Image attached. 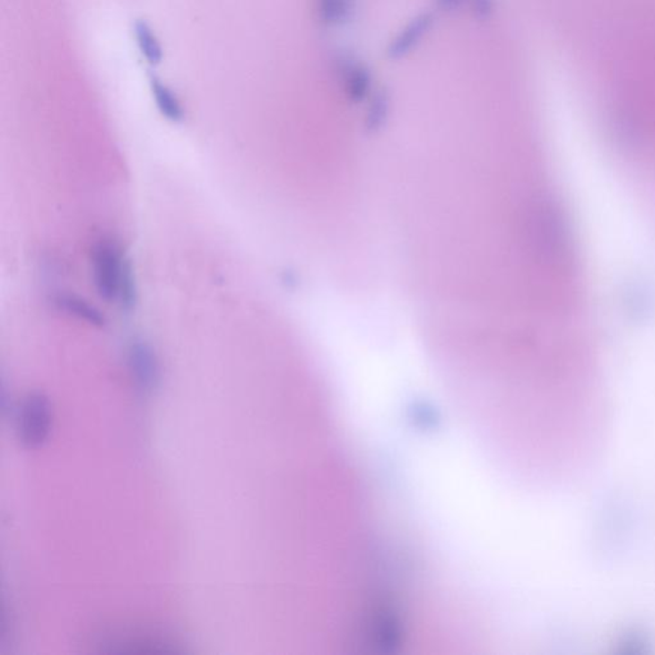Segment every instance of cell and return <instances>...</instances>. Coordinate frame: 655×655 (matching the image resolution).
I'll return each mask as SVG.
<instances>
[{"instance_id":"6da1fadb","label":"cell","mask_w":655,"mask_h":655,"mask_svg":"<svg viewBox=\"0 0 655 655\" xmlns=\"http://www.w3.org/2000/svg\"><path fill=\"white\" fill-rule=\"evenodd\" d=\"M92 284L96 293L105 302L121 303L130 311L137 300L136 281L131 263L116 242L96 243L92 252Z\"/></svg>"},{"instance_id":"7a4b0ae2","label":"cell","mask_w":655,"mask_h":655,"mask_svg":"<svg viewBox=\"0 0 655 655\" xmlns=\"http://www.w3.org/2000/svg\"><path fill=\"white\" fill-rule=\"evenodd\" d=\"M53 411L49 399L41 393L26 397L18 411V434L22 443L39 447L49 437Z\"/></svg>"},{"instance_id":"3957f363","label":"cell","mask_w":655,"mask_h":655,"mask_svg":"<svg viewBox=\"0 0 655 655\" xmlns=\"http://www.w3.org/2000/svg\"><path fill=\"white\" fill-rule=\"evenodd\" d=\"M336 74L344 85L347 98L354 103H362L371 98L372 90V74L368 66L356 59L351 54H341L336 59Z\"/></svg>"},{"instance_id":"277c9868","label":"cell","mask_w":655,"mask_h":655,"mask_svg":"<svg viewBox=\"0 0 655 655\" xmlns=\"http://www.w3.org/2000/svg\"><path fill=\"white\" fill-rule=\"evenodd\" d=\"M435 16L432 12H422L411 18L407 23L390 40L387 48V57L390 61H401L410 56L423 43L424 39L432 31Z\"/></svg>"},{"instance_id":"5b68a950","label":"cell","mask_w":655,"mask_h":655,"mask_svg":"<svg viewBox=\"0 0 655 655\" xmlns=\"http://www.w3.org/2000/svg\"><path fill=\"white\" fill-rule=\"evenodd\" d=\"M128 366L141 389H155L159 380V362L155 351L145 341H134L128 348Z\"/></svg>"},{"instance_id":"8992f818","label":"cell","mask_w":655,"mask_h":655,"mask_svg":"<svg viewBox=\"0 0 655 655\" xmlns=\"http://www.w3.org/2000/svg\"><path fill=\"white\" fill-rule=\"evenodd\" d=\"M150 90L156 105V109L163 118L170 123H182L186 118V110L181 99L172 87L168 86L161 78L152 74L149 80Z\"/></svg>"},{"instance_id":"52a82bcc","label":"cell","mask_w":655,"mask_h":655,"mask_svg":"<svg viewBox=\"0 0 655 655\" xmlns=\"http://www.w3.org/2000/svg\"><path fill=\"white\" fill-rule=\"evenodd\" d=\"M56 305L59 310L76 318L78 320L85 321L95 327H104L107 323L103 312L99 310L95 305L74 293H61L56 297Z\"/></svg>"},{"instance_id":"ba28073f","label":"cell","mask_w":655,"mask_h":655,"mask_svg":"<svg viewBox=\"0 0 655 655\" xmlns=\"http://www.w3.org/2000/svg\"><path fill=\"white\" fill-rule=\"evenodd\" d=\"M134 36L138 50L147 65L156 67L164 59V49L161 39L155 30L145 20H137L134 23Z\"/></svg>"},{"instance_id":"9c48e42d","label":"cell","mask_w":655,"mask_h":655,"mask_svg":"<svg viewBox=\"0 0 655 655\" xmlns=\"http://www.w3.org/2000/svg\"><path fill=\"white\" fill-rule=\"evenodd\" d=\"M318 17L327 27L345 25L353 17L354 0H317Z\"/></svg>"},{"instance_id":"30bf717a","label":"cell","mask_w":655,"mask_h":655,"mask_svg":"<svg viewBox=\"0 0 655 655\" xmlns=\"http://www.w3.org/2000/svg\"><path fill=\"white\" fill-rule=\"evenodd\" d=\"M368 100L366 125H368V127L375 130V128H380L386 122L387 117H389L390 98L387 90L380 89L374 90V92H372Z\"/></svg>"},{"instance_id":"8fae6325","label":"cell","mask_w":655,"mask_h":655,"mask_svg":"<svg viewBox=\"0 0 655 655\" xmlns=\"http://www.w3.org/2000/svg\"><path fill=\"white\" fill-rule=\"evenodd\" d=\"M495 0H470L474 17L480 21L489 20L494 13Z\"/></svg>"},{"instance_id":"7c38bea8","label":"cell","mask_w":655,"mask_h":655,"mask_svg":"<svg viewBox=\"0 0 655 655\" xmlns=\"http://www.w3.org/2000/svg\"><path fill=\"white\" fill-rule=\"evenodd\" d=\"M466 3V0H435L437 7L443 12H456L462 7Z\"/></svg>"},{"instance_id":"4fadbf2b","label":"cell","mask_w":655,"mask_h":655,"mask_svg":"<svg viewBox=\"0 0 655 655\" xmlns=\"http://www.w3.org/2000/svg\"><path fill=\"white\" fill-rule=\"evenodd\" d=\"M653 509L655 510V506L653 507Z\"/></svg>"}]
</instances>
